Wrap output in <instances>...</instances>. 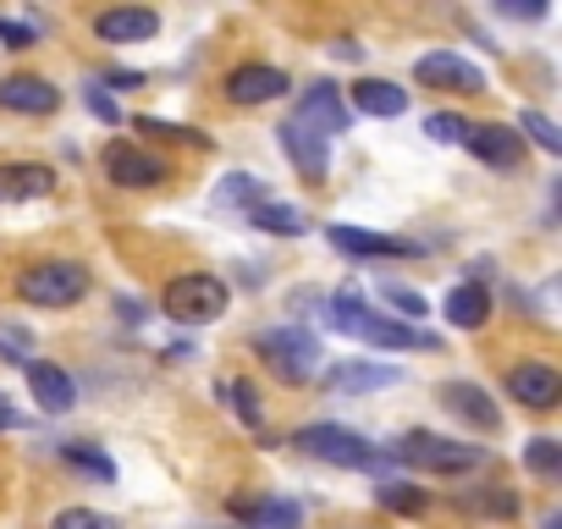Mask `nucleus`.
I'll list each match as a JSON object with an SVG mask.
<instances>
[{
	"label": "nucleus",
	"mask_w": 562,
	"mask_h": 529,
	"mask_svg": "<svg viewBox=\"0 0 562 529\" xmlns=\"http://www.w3.org/2000/svg\"><path fill=\"white\" fill-rule=\"evenodd\" d=\"M254 353H259L281 381H288V386H304V381L321 375V337L304 331V326H276V331H265V337L254 342Z\"/></svg>",
	"instance_id": "f257e3e1"
},
{
	"label": "nucleus",
	"mask_w": 562,
	"mask_h": 529,
	"mask_svg": "<svg viewBox=\"0 0 562 529\" xmlns=\"http://www.w3.org/2000/svg\"><path fill=\"white\" fill-rule=\"evenodd\" d=\"M397 463L425 469V474H469V469L485 463V447L452 441V436H436V430H408V436L397 441Z\"/></svg>",
	"instance_id": "f03ea898"
},
{
	"label": "nucleus",
	"mask_w": 562,
	"mask_h": 529,
	"mask_svg": "<svg viewBox=\"0 0 562 529\" xmlns=\"http://www.w3.org/2000/svg\"><path fill=\"white\" fill-rule=\"evenodd\" d=\"M18 293L29 304H40V309H67V304H78L89 293V271L78 259H40V264H29V271L18 277Z\"/></svg>",
	"instance_id": "7ed1b4c3"
},
{
	"label": "nucleus",
	"mask_w": 562,
	"mask_h": 529,
	"mask_svg": "<svg viewBox=\"0 0 562 529\" xmlns=\"http://www.w3.org/2000/svg\"><path fill=\"white\" fill-rule=\"evenodd\" d=\"M160 304H166L171 320H182V326H204V320H221V315L232 309V293H226L221 277L193 271V277L166 282V299H160Z\"/></svg>",
	"instance_id": "20e7f679"
},
{
	"label": "nucleus",
	"mask_w": 562,
	"mask_h": 529,
	"mask_svg": "<svg viewBox=\"0 0 562 529\" xmlns=\"http://www.w3.org/2000/svg\"><path fill=\"white\" fill-rule=\"evenodd\" d=\"M293 447L321 458V463H337V469H370L375 463V447L359 430H348V425H304L293 436Z\"/></svg>",
	"instance_id": "39448f33"
},
{
	"label": "nucleus",
	"mask_w": 562,
	"mask_h": 529,
	"mask_svg": "<svg viewBox=\"0 0 562 529\" xmlns=\"http://www.w3.org/2000/svg\"><path fill=\"white\" fill-rule=\"evenodd\" d=\"M414 78L430 83V89H452V94H480L485 89V67L463 61L458 50H430L414 61Z\"/></svg>",
	"instance_id": "423d86ee"
},
{
	"label": "nucleus",
	"mask_w": 562,
	"mask_h": 529,
	"mask_svg": "<svg viewBox=\"0 0 562 529\" xmlns=\"http://www.w3.org/2000/svg\"><path fill=\"white\" fill-rule=\"evenodd\" d=\"M293 122H304V127L321 133V138H337V133L353 127V111H348L342 89H331V83H310L304 100H299V116H293Z\"/></svg>",
	"instance_id": "0eeeda50"
},
{
	"label": "nucleus",
	"mask_w": 562,
	"mask_h": 529,
	"mask_svg": "<svg viewBox=\"0 0 562 529\" xmlns=\"http://www.w3.org/2000/svg\"><path fill=\"white\" fill-rule=\"evenodd\" d=\"M105 177L116 188H155V182H166V160L116 138V144H105Z\"/></svg>",
	"instance_id": "6e6552de"
},
{
	"label": "nucleus",
	"mask_w": 562,
	"mask_h": 529,
	"mask_svg": "<svg viewBox=\"0 0 562 529\" xmlns=\"http://www.w3.org/2000/svg\"><path fill=\"white\" fill-rule=\"evenodd\" d=\"M326 243L353 254V259H419V243L408 237H381V232H359V226H326Z\"/></svg>",
	"instance_id": "1a4fd4ad"
},
{
	"label": "nucleus",
	"mask_w": 562,
	"mask_h": 529,
	"mask_svg": "<svg viewBox=\"0 0 562 529\" xmlns=\"http://www.w3.org/2000/svg\"><path fill=\"white\" fill-rule=\"evenodd\" d=\"M463 149L474 160H485V166H518L524 138H518V127H502V122H469L463 127Z\"/></svg>",
	"instance_id": "9d476101"
},
{
	"label": "nucleus",
	"mask_w": 562,
	"mask_h": 529,
	"mask_svg": "<svg viewBox=\"0 0 562 529\" xmlns=\"http://www.w3.org/2000/svg\"><path fill=\"white\" fill-rule=\"evenodd\" d=\"M0 111L56 116V111H61V89H56L50 78H0Z\"/></svg>",
	"instance_id": "9b49d317"
},
{
	"label": "nucleus",
	"mask_w": 562,
	"mask_h": 529,
	"mask_svg": "<svg viewBox=\"0 0 562 529\" xmlns=\"http://www.w3.org/2000/svg\"><path fill=\"white\" fill-rule=\"evenodd\" d=\"M293 83H288V72L281 67H237L232 78H226V100L232 105H270V100H281Z\"/></svg>",
	"instance_id": "f8f14e48"
},
{
	"label": "nucleus",
	"mask_w": 562,
	"mask_h": 529,
	"mask_svg": "<svg viewBox=\"0 0 562 529\" xmlns=\"http://www.w3.org/2000/svg\"><path fill=\"white\" fill-rule=\"evenodd\" d=\"M281 155H288V160L299 166V177H310V182H326V177H331L326 138H321V133H310L304 122H288V127H281Z\"/></svg>",
	"instance_id": "ddd939ff"
},
{
	"label": "nucleus",
	"mask_w": 562,
	"mask_h": 529,
	"mask_svg": "<svg viewBox=\"0 0 562 529\" xmlns=\"http://www.w3.org/2000/svg\"><path fill=\"white\" fill-rule=\"evenodd\" d=\"M507 392L524 408H557L562 403V375L551 364H513L507 370Z\"/></svg>",
	"instance_id": "4468645a"
},
{
	"label": "nucleus",
	"mask_w": 562,
	"mask_h": 529,
	"mask_svg": "<svg viewBox=\"0 0 562 529\" xmlns=\"http://www.w3.org/2000/svg\"><path fill=\"white\" fill-rule=\"evenodd\" d=\"M94 34L105 45H138V40H155L160 34V18L149 7H116V12H100L94 18Z\"/></svg>",
	"instance_id": "2eb2a0df"
},
{
	"label": "nucleus",
	"mask_w": 562,
	"mask_h": 529,
	"mask_svg": "<svg viewBox=\"0 0 562 529\" xmlns=\"http://www.w3.org/2000/svg\"><path fill=\"white\" fill-rule=\"evenodd\" d=\"M45 193H56V171L50 166H34V160L0 166V204H29V199H45Z\"/></svg>",
	"instance_id": "dca6fc26"
},
{
	"label": "nucleus",
	"mask_w": 562,
	"mask_h": 529,
	"mask_svg": "<svg viewBox=\"0 0 562 529\" xmlns=\"http://www.w3.org/2000/svg\"><path fill=\"white\" fill-rule=\"evenodd\" d=\"M359 342H370V348H397V353H436V348H441L430 331H414V326H403V320H386L381 309L370 315V326H364Z\"/></svg>",
	"instance_id": "f3484780"
},
{
	"label": "nucleus",
	"mask_w": 562,
	"mask_h": 529,
	"mask_svg": "<svg viewBox=\"0 0 562 529\" xmlns=\"http://www.w3.org/2000/svg\"><path fill=\"white\" fill-rule=\"evenodd\" d=\"M403 381V370L397 364H337L331 375H326V392H342V397H353V392H386V386H397Z\"/></svg>",
	"instance_id": "a211bd4d"
},
{
	"label": "nucleus",
	"mask_w": 562,
	"mask_h": 529,
	"mask_svg": "<svg viewBox=\"0 0 562 529\" xmlns=\"http://www.w3.org/2000/svg\"><path fill=\"white\" fill-rule=\"evenodd\" d=\"M441 403L452 408V414H463L469 425H480V430H502V408L485 397V386H474V381H447L441 386Z\"/></svg>",
	"instance_id": "6ab92c4d"
},
{
	"label": "nucleus",
	"mask_w": 562,
	"mask_h": 529,
	"mask_svg": "<svg viewBox=\"0 0 562 529\" xmlns=\"http://www.w3.org/2000/svg\"><path fill=\"white\" fill-rule=\"evenodd\" d=\"M232 513L248 518L254 529H299L304 524V507L299 502H281V496H232Z\"/></svg>",
	"instance_id": "aec40b11"
},
{
	"label": "nucleus",
	"mask_w": 562,
	"mask_h": 529,
	"mask_svg": "<svg viewBox=\"0 0 562 529\" xmlns=\"http://www.w3.org/2000/svg\"><path fill=\"white\" fill-rule=\"evenodd\" d=\"M29 392H34V403H40L45 414H67L72 397H78V392H72V375H67L61 364H45V359L29 364Z\"/></svg>",
	"instance_id": "412c9836"
},
{
	"label": "nucleus",
	"mask_w": 562,
	"mask_h": 529,
	"mask_svg": "<svg viewBox=\"0 0 562 529\" xmlns=\"http://www.w3.org/2000/svg\"><path fill=\"white\" fill-rule=\"evenodd\" d=\"M348 111H364V116L392 122V116L408 111V89H397V83H386V78H364V83H353V105H348Z\"/></svg>",
	"instance_id": "4be33fe9"
},
{
	"label": "nucleus",
	"mask_w": 562,
	"mask_h": 529,
	"mask_svg": "<svg viewBox=\"0 0 562 529\" xmlns=\"http://www.w3.org/2000/svg\"><path fill=\"white\" fill-rule=\"evenodd\" d=\"M441 309H447V320H452L458 331H480V326L491 320V293H485L480 282H458Z\"/></svg>",
	"instance_id": "5701e85b"
},
{
	"label": "nucleus",
	"mask_w": 562,
	"mask_h": 529,
	"mask_svg": "<svg viewBox=\"0 0 562 529\" xmlns=\"http://www.w3.org/2000/svg\"><path fill=\"white\" fill-rule=\"evenodd\" d=\"M248 226H259V232H276V237H304V232H310V215H304V210H293V204L259 199V204L248 210Z\"/></svg>",
	"instance_id": "b1692460"
},
{
	"label": "nucleus",
	"mask_w": 562,
	"mask_h": 529,
	"mask_svg": "<svg viewBox=\"0 0 562 529\" xmlns=\"http://www.w3.org/2000/svg\"><path fill=\"white\" fill-rule=\"evenodd\" d=\"M259 199H270V193H265V182H259V177H248V171H232V177L215 188V199H210V204H215V210H232V204H243V215H248Z\"/></svg>",
	"instance_id": "393cba45"
},
{
	"label": "nucleus",
	"mask_w": 562,
	"mask_h": 529,
	"mask_svg": "<svg viewBox=\"0 0 562 529\" xmlns=\"http://www.w3.org/2000/svg\"><path fill=\"white\" fill-rule=\"evenodd\" d=\"M370 315H375V309H370L359 293H337V299H331V309H326V320H331L342 337H364Z\"/></svg>",
	"instance_id": "a878e982"
},
{
	"label": "nucleus",
	"mask_w": 562,
	"mask_h": 529,
	"mask_svg": "<svg viewBox=\"0 0 562 529\" xmlns=\"http://www.w3.org/2000/svg\"><path fill=\"white\" fill-rule=\"evenodd\" d=\"M524 469L540 474V480L562 474V441H557V436H535V441L524 447Z\"/></svg>",
	"instance_id": "bb28decb"
},
{
	"label": "nucleus",
	"mask_w": 562,
	"mask_h": 529,
	"mask_svg": "<svg viewBox=\"0 0 562 529\" xmlns=\"http://www.w3.org/2000/svg\"><path fill=\"white\" fill-rule=\"evenodd\" d=\"M221 392H226L232 414H237L248 430H259V425H265V408H259V392H254V381H226Z\"/></svg>",
	"instance_id": "cd10ccee"
},
{
	"label": "nucleus",
	"mask_w": 562,
	"mask_h": 529,
	"mask_svg": "<svg viewBox=\"0 0 562 529\" xmlns=\"http://www.w3.org/2000/svg\"><path fill=\"white\" fill-rule=\"evenodd\" d=\"M61 458H67L72 469H83V474H94L100 485H111V480H116V463H111L105 452H94V447H83V441H67V447H61Z\"/></svg>",
	"instance_id": "c85d7f7f"
},
{
	"label": "nucleus",
	"mask_w": 562,
	"mask_h": 529,
	"mask_svg": "<svg viewBox=\"0 0 562 529\" xmlns=\"http://www.w3.org/2000/svg\"><path fill=\"white\" fill-rule=\"evenodd\" d=\"M50 529H116V518L100 513V507H61Z\"/></svg>",
	"instance_id": "c756f323"
},
{
	"label": "nucleus",
	"mask_w": 562,
	"mask_h": 529,
	"mask_svg": "<svg viewBox=\"0 0 562 529\" xmlns=\"http://www.w3.org/2000/svg\"><path fill=\"white\" fill-rule=\"evenodd\" d=\"M518 127H524V133H529V138L546 149V155H557V149H562V133H557V127H551L540 111H524V116H518ZM524 133H518V138H524Z\"/></svg>",
	"instance_id": "7c9ffc66"
},
{
	"label": "nucleus",
	"mask_w": 562,
	"mask_h": 529,
	"mask_svg": "<svg viewBox=\"0 0 562 529\" xmlns=\"http://www.w3.org/2000/svg\"><path fill=\"white\" fill-rule=\"evenodd\" d=\"M375 502L392 507V513H419V507H425V491H414V485H381Z\"/></svg>",
	"instance_id": "2f4dec72"
},
{
	"label": "nucleus",
	"mask_w": 562,
	"mask_h": 529,
	"mask_svg": "<svg viewBox=\"0 0 562 529\" xmlns=\"http://www.w3.org/2000/svg\"><path fill=\"white\" fill-rule=\"evenodd\" d=\"M463 116H452V111H436V116H425V133L436 138V144H463Z\"/></svg>",
	"instance_id": "473e14b6"
},
{
	"label": "nucleus",
	"mask_w": 562,
	"mask_h": 529,
	"mask_svg": "<svg viewBox=\"0 0 562 529\" xmlns=\"http://www.w3.org/2000/svg\"><path fill=\"white\" fill-rule=\"evenodd\" d=\"M133 127H138V133H155V138H182V144H210L204 133H193V127H177V122H155V116H138Z\"/></svg>",
	"instance_id": "72a5a7b5"
},
{
	"label": "nucleus",
	"mask_w": 562,
	"mask_h": 529,
	"mask_svg": "<svg viewBox=\"0 0 562 529\" xmlns=\"http://www.w3.org/2000/svg\"><path fill=\"white\" fill-rule=\"evenodd\" d=\"M381 299H386V304H397V315H408V320H419V315H425V299H419V293H408V288H397V282H386V288H381Z\"/></svg>",
	"instance_id": "f704fd0d"
},
{
	"label": "nucleus",
	"mask_w": 562,
	"mask_h": 529,
	"mask_svg": "<svg viewBox=\"0 0 562 529\" xmlns=\"http://www.w3.org/2000/svg\"><path fill=\"white\" fill-rule=\"evenodd\" d=\"M0 40H7L12 50H29V45H34V29H29V23H12V18H0Z\"/></svg>",
	"instance_id": "c9c22d12"
},
{
	"label": "nucleus",
	"mask_w": 562,
	"mask_h": 529,
	"mask_svg": "<svg viewBox=\"0 0 562 529\" xmlns=\"http://www.w3.org/2000/svg\"><path fill=\"white\" fill-rule=\"evenodd\" d=\"M463 507H480V513H518L513 496H463Z\"/></svg>",
	"instance_id": "e433bc0d"
},
{
	"label": "nucleus",
	"mask_w": 562,
	"mask_h": 529,
	"mask_svg": "<svg viewBox=\"0 0 562 529\" xmlns=\"http://www.w3.org/2000/svg\"><path fill=\"white\" fill-rule=\"evenodd\" d=\"M18 425H23V414H18L7 397H0V430H18Z\"/></svg>",
	"instance_id": "4c0bfd02"
},
{
	"label": "nucleus",
	"mask_w": 562,
	"mask_h": 529,
	"mask_svg": "<svg viewBox=\"0 0 562 529\" xmlns=\"http://www.w3.org/2000/svg\"><path fill=\"white\" fill-rule=\"evenodd\" d=\"M331 56H337V61H359V56H364V50H359V45H353V40H337V45H331Z\"/></svg>",
	"instance_id": "58836bf2"
},
{
	"label": "nucleus",
	"mask_w": 562,
	"mask_h": 529,
	"mask_svg": "<svg viewBox=\"0 0 562 529\" xmlns=\"http://www.w3.org/2000/svg\"><path fill=\"white\" fill-rule=\"evenodd\" d=\"M89 105H94V111H100V116H105V122H116V105H111V100H105V94H100V89H94V94H89Z\"/></svg>",
	"instance_id": "ea45409f"
},
{
	"label": "nucleus",
	"mask_w": 562,
	"mask_h": 529,
	"mask_svg": "<svg viewBox=\"0 0 562 529\" xmlns=\"http://www.w3.org/2000/svg\"><path fill=\"white\" fill-rule=\"evenodd\" d=\"M546 529H562V513H551V518H546Z\"/></svg>",
	"instance_id": "a19ab883"
}]
</instances>
